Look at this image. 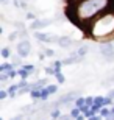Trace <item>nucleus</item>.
<instances>
[{
  "label": "nucleus",
  "instance_id": "aec40b11",
  "mask_svg": "<svg viewBox=\"0 0 114 120\" xmlns=\"http://www.w3.org/2000/svg\"><path fill=\"white\" fill-rule=\"evenodd\" d=\"M55 76H56L58 83H61V84H63V83H64V81H66V78H64V75H63L61 72H58V73H56V75H55Z\"/></svg>",
  "mask_w": 114,
  "mask_h": 120
},
{
  "label": "nucleus",
  "instance_id": "e433bc0d",
  "mask_svg": "<svg viewBox=\"0 0 114 120\" xmlns=\"http://www.w3.org/2000/svg\"><path fill=\"white\" fill-rule=\"evenodd\" d=\"M108 95H110V97H111V98H114V90H111V92H110V94H108Z\"/></svg>",
  "mask_w": 114,
  "mask_h": 120
},
{
  "label": "nucleus",
  "instance_id": "6ab92c4d",
  "mask_svg": "<svg viewBox=\"0 0 114 120\" xmlns=\"http://www.w3.org/2000/svg\"><path fill=\"white\" fill-rule=\"evenodd\" d=\"M50 116H52V119L56 120V119H59V117H61V112L58 111V109H53V111L50 112Z\"/></svg>",
  "mask_w": 114,
  "mask_h": 120
},
{
  "label": "nucleus",
  "instance_id": "a211bd4d",
  "mask_svg": "<svg viewBox=\"0 0 114 120\" xmlns=\"http://www.w3.org/2000/svg\"><path fill=\"white\" fill-rule=\"evenodd\" d=\"M80 114H81V109H80V108H77V106H75L74 109H72V111H70V116L74 117V120L77 119V117H78Z\"/></svg>",
  "mask_w": 114,
  "mask_h": 120
},
{
  "label": "nucleus",
  "instance_id": "412c9836",
  "mask_svg": "<svg viewBox=\"0 0 114 120\" xmlns=\"http://www.w3.org/2000/svg\"><path fill=\"white\" fill-rule=\"evenodd\" d=\"M2 56H3V58H9V56H11L9 49H6V47H5V49H2Z\"/></svg>",
  "mask_w": 114,
  "mask_h": 120
},
{
  "label": "nucleus",
  "instance_id": "4be33fe9",
  "mask_svg": "<svg viewBox=\"0 0 114 120\" xmlns=\"http://www.w3.org/2000/svg\"><path fill=\"white\" fill-rule=\"evenodd\" d=\"M61 66H64V64H63V61H55L53 67L56 69V73H58V72H61Z\"/></svg>",
  "mask_w": 114,
  "mask_h": 120
},
{
  "label": "nucleus",
  "instance_id": "4468645a",
  "mask_svg": "<svg viewBox=\"0 0 114 120\" xmlns=\"http://www.w3.org/2000/svg\"><path fill=\"white\" fill-rule=\"evenodd\" d=\"M98 114H100L102 117H105V119H106V117H110V116H111V109H108L106 106H103V108L100 109V112H98Z\"/></svg>",
  "mask_w": 114,
  "mask_h": 120
},
{
  "label": "nucleus",
  "instance_id": "bb28decb",
  "mask_svg": "<svg viewBox=\"0 0 114 120\" xmlns=\"http://www.w3.org/2000/svg\"><path fill=\"white\" fill-rule=\"evenodd\" d=\"M6 97H8V90H0V100H3Z\"/></svg>",
  "mask_w": 114,
  "mask_h": 120
},
{
  "label": "nucleus",
  "instance_id": "2eb2a0df",
  "mask_svg": "<svg viewBox=\"0 0 114 120\" xmlns=\"http://www.w3.org/2000/svg\"><path fill=\"white\" fill-rule=\"evenodd\" d=\"M88 45H83V47H80V49H78V52H77V55H78V56H80V58H83V56H84V55H86V53H88Z\"/></svg>",
  "mask_w": 114,
  "mask_h": 120
},
{
  "label": "nucleus",
  "instance_id": "f704fd0d",
  "mask_svg": "<svg viewBox=\"0 0 114 120\" xmlns=\"http://www.w3.org/2000/svg\"><path fill=\"white\" fill-rule=\"evenodd\" d=\"M16 36H17V34H16V33H13V34H9V41H13V39H16Z\"/></svg>",
  "mask_w": 114,
  "mask_h": 120
},
{
  "label": "nucleus",
  "instance_id": "7c9ffc66",
  "mask_svg": "<svg viewBox=\"0 0 114 120\" xmlns=\"http://www.w3.org/2000/svg\"><path fill=\"white\" fill-rule=\"evenodd\" d=\"M88 120H102V116H97V114H95V116H92V117H89Z\"/></svg>",
  "mask_w": 114,
  "mask_h": 120
},
{
  "label": "nucleus",
  "instance_id": "cd10ccee",
  "mask_svg": "<svg viewBox=\"0 0 114 120\" xmlns=\"http://www.w3.org/2000/svg\"><path fill=\"white\" fill-rule=\"evenodd\" d=\"M6 73H8V76H9V78H14V76L17 75V72L14 70V69H13V70H9V72H6Z\"/></svg>",
  "mask_w": 114,
  "mask_h": 120
},
{
  "label": "nucleus",
  "instance_id": "2f4dec72",
  "mask_svg": "<svg viewBox=\"0 0 114 120\" xmlns=\"http://www.w3.org/2000/svg\"><path fill=\"white\" fill-rule=\"evenodd\" d=\"M53 55H55L53 50H45V56H53Z\"/></svg>",
  "mask_w": 114,
  "mask_h": 120
},
{
  "label": "nucleus",
  "instance_id": "393cba45",
  "mask_svg": "<svg viewBox=\"0 0 114 120\" xmlns=\"http://www.w3.org/2000/svg\"><path fill=\"white\" fill-rule=\"evenodd\" d=\"M113 100H114V98H111L110 95H108V97H105V106H110V105H113Z\"/></svg>",
  "mask_w": 114,
  "mask_h": 120
},
{
  "label": "nucleus",
  "instance_id": "72a5a7b5",
  "mask_svg": "<svg viewBox=\"0 0 114 120\" xmlns=\"http://www.w3.org/2000/svg\"><path fill=\"white\" fill-rule=\"evenodd\" d=\"M84 119H86V116H81V114H80V116L77 117V119H75V120H84Z\"/></svg>",
  "mask_w": 114,
  "mask_h": 120
},
{
  "label": "nucleus",
  "instance_id": "0eeeda50",
  "mask_svg": "<svg viewBox=\"0 0 114 120\" xmlns=\"http://www.w3.org/2000/svg\"><path fill=\"white\" fill-rule=\"evenodd\" d=\"M58 89V86L56 84H48L45 86V87H42L41 89V92H42V97H41V100H47V97L50 95V94H55Z\"/></svg>",
  "mask_w": 114,
  "mask_h": 120
},
{
  "label": "nucleus",
  "instance_id": "4c0bfd02",
  "mask_svg": "<svg viewBox=\"0 0 114 120\" xmlns=\"http://www.w3.org/2000/svg\"><path fill=\"white\" fill-rule=\"evenodd\" d=\"M111 114H113V116H114V106L111 108Z\"/></svg>",
  "mask_w": 114,
  "mask_h": 120
},
{
  "label": "nucleus",
  "instance_id": "f03ea898",
  "mask_svg": "<svg viewBox=\"0 0 114 120\" xmlns=\"http://www.w3.org/2000/svg\"><path fill=\"white\" fill-rule=\"evenodd\" d=\"M86 33L95 41H108L114 38V8L94 19L88 25Z\"/></svg>",
  "mask_w": 114,
  "mask_h": 120
},
{
  "label": "nucleus",
  "instance_id": "423d86ee",
  "mask_svg": "<svg viewBox=\"0 0 114 120\" xmlns=\"http://www.w3.org/2000/svg\"><path fill=\"white\" fill-rule=\"evenodd\" d=\"M35 38L38 41H41V42H55V39H58V38H55V36L52 34H47V33H41V31H36L35 33Z\"/></svg>",
  "mask_w": 114,
  "mask_h": 120
},
{
  "label": "nucleus",
  "instance_id": "f8f14e48",
  "mask_svg": "<svg viewBox=\"0 0 114 120\" xmlns=\"http://www.w3.org/2000/svg\"><path fill=\"white\" fill-rule=\"evenodd\" d=\"M13 70V64H8V62H3L0 66V73H5V72H9Z\"/></svg>",
  "mask_w": 114,
  "mask_h": 120
},
{
  "label": "nucleus",
  "instance_id": "5701e85b",
  "mask_svg": "<svg viewBox=\"0 0 114 120\" xmlns=\"http://www.w3.org/2000/svg\"><path fill=\"white\" fill-rule=\"evenodd\" d=\"M45 73H48V75H56V69L55 67H47L45 69Z\"/></svg>",
  "mask_w": 114,
  "mask_h": 120
},
{
  "label": "nucleus",
  "instance_id": "f3484780",
  "mask_svg": "<svg viewBox=\"0 0 114 120\" xmlns=\"http://www.w3.org/2000/svg\"><path fill=\"white\" fill-rule=\"evenodd\" d=\"M30 94H31V97L35 98V100H38V98L42 97V92H41V89H33Z\"/></svg>",
  "mask_w": 114,
  "mask_h": 120
},
{
  "label": "nucleus",
  "instance_id": "c756f323",
  "mask_svg": "<svg viewBox=\"0 0 114 120\" xmlns=\"http://www.w3.org/2000/svg\"><path fill=\"white\" fill-rule=\"evenodd\" d=\"M59 119H61V120H72V119H74V117H72V116H70V114H69V116H61V117H59Z\"/></svg>",
  "mask_w": 114,
  "mask_h": 120
},
{
  "label": "nucleus",
  "instance_id": "c85d7f7f",
  "mask_svg": "<svg viewBox=\"0 0 114 120\" xmlns=\"http://www.w3.org/2000/svg\"><path fill=\"white\" fill-rule=\"evenodd\" d=\"M8 78H9V76H8V73H6V72L0 75V80H2V81H6V80H8Z\"/></svg>",
  "mask_w": 114,
  "mask_h": 120
},
{
  "label": "nucleus",
  "instance_id": "c9c22d12",
  "mask_svg": "<svg viewBox=\"0 0 114 120\" xmlns=\"http://www.w3.org/2000/svg\"><path fill=\"white\" fill-rule=\"evenodd\" d=\"M11 120H22V116H16L14 119H11Z\"/></svg>",
  "mask_w": 114,
  "mask_h": 120
},
{
  "label": "nucleus",
  "instance_id": "6e6552de",
  "mask_svg": "<svg viewBox=\"0 0 114 120\" xmlns=\"http://www.w3.org/2000/svg\"><path fill=\"white\" fill-rule=\"evenodd\" d=\"M50 22L52 20H48V19H44V20H35V22L31 23V28L33 30H38V28H44V27H47V25H50Z\"/></svg>",
  "mask_w": 114,
  "mask_h": 120
},
{
  "label": "nucleus",
  "instance_id": "f257e3e1",
  "mask_svg": "<svg viewBox=\"0 0 114 120\" xmlns=\"http://www.w3.org/2000/svg\"><path fill=\"white\" fill-rule=\"evenodd\" d=\"M114 8V0H74L66 8L67 17L81 30H88V25L108 9Z\"/></svg>",
  "mask_w": 114,
  "mask_h": 120
},
{
  "label": "nucleus",
  "instance_id": "1a4fd4ad",
  "mask_svg": "<svg viewBox=\"0 0 114 120\" xmlns=\"http://www.w3.org/2000/svg\"><path fill=\"white\" fill-rule=\"evenodd\" d=\"M56 42L59 44V47H63V49H67V47L72 45V41H70V38H67V36H64V38H58Z\"/></svg>",
  "mask_w": 114,
  "mask_h": 120
},
{
  "label": "nucleus",
  "instance_id": "b1692460",
  "mask_svg": "<svg viewBox=\"0 0 114 120\" xmlns=\"http://www.w3.org/2000/svg\"><path fill=\"white\" fill-rule=\"evenodd\" d=\"M94 98H95V97H86V106L91 108L92 105H94Z\"/></svg>",
  "mask_w": 114,
  "mask_h": 120
},
{
  "label": "nucleus",
  "instance_id": "ddd939ff",
  "mask_svg": "<svg viewBox=\"0 0 114 120\" xmlns=\"http://www.w3.org/2000/svg\"><path fill=\"white\" fill-rule=\"evenodd\" d=\"M84 105H86V98L78 97L77 100H75V106H77V108H80V109H81V108H83Z\"/></svg>",
  "mask_w": 114,
  "mask_h": 120
},
{
  "label": "nucleus",
  "instance_id": "39448f33",
  "mask_svg": "<svg viewBox=\"0 0 114 120\" xmlns=\"http://www.w3.org/2000/svg\"><path fill=\"white\" fill-rule=\"evenodd\" d=\"M77 98H78V92H69V94H66V95H63L58 103H61V105H69V103H75Z\"/></svg>",
  "mask_w": 114,
  "mask_h": 120
},
{
  "label": "nucleus",
  "instance_id": "a878e982",
  "mask_svg": "<svg viewBox=\"0 0 114 120\" xmlns=\"http://www.w3.org/2000/svg\"><path fill=\"white\" fill-rule=\"evenodd\" d=\"M25 70H28V72H33L35 70V67H33V64H25V66H22Z\"/></svg>",
  "mask_w": 114,
  "mask_h": 120
},
{
  "label": "nucleus",
  "instance_id": "473e14b6",
  "mask_svg": "<svg viewBox=\"0 0 114 120\" xmlns=\"http://www.w3.org/2000/svg\"><path fill=\"white\" fill-rule=\"evenodd\" d=\"M27 17H28V19H31V20H35V19H36V16H35V14H31V13H28V14H27Z\"/></svg>",
  "mask_w": 114,
  "mask_h": 120
},
{
  "label": "nucleus",
  "instance_id": "dca6fc26",
  "mask_svg": "<svg viewBox=\"0 0 114 120\" xmlns=\"http://www.w3.org/2000/svg\"><path fill=\"white\" fill-rule=\"evenodd\" d=\"M28 73H30V72H28V70H25L24 67L17 70V75H20V78H22V80H27V78H28Z\"/></svg>",
  "mask_w": 114,
  "mask_h": 120
},
{
  "label": "nucleus",
  "instance_id": "7ed1b4c3",
  "mask_svg": "<svg viewBox=\"0 0 114 120\" xmlns=\"http://www.w3.org/2000/svg\"><path fill=\"white\" fill-rule=\"evenodd\" d=\"M30 50H31V45L30 42L27 39L20 41L17 44V55H19V58H25V56H28L30 55Z\"/></svg>",
  "mask_w": 114,
  "mask_h": 120
},
{
  "label": "nucleus",
  "instance_id": "9d476101",
  "mask_svg": "<svg viewBox=\"0 0 114 120\" xmlns=\"http://www.w3.org/2000/svg\"><path fill=\"white\" fill-rule=\"evenodd\" d=\"M19 86L17 84H13V86H9V87H8V89H6V90H8V95H9V97H16V94H19Z\"/></svg>",
  "mask_w": 114,
  "mask_h": 120
},
{
  "label": "nucleus",
  "instance_id": "20e7f679",
  "mask_svg": "<svg viewBox=\"0 0 114 120\" xmlns=\"http://www.w3.org/2000/svg\"><path fill=\"white\" fill-rule=\"evenodd\" d=\"M100 53L103 58H106L108 61L114 59V45L113 44H103L100 47Z\"/></svg>",
  "mask_w": 114,
  "mask_h": 120
},
{
  "label": "nucleus",
  "instance_id": "9b49d317",
  "mask_svg": "<svg viewBox=\"0 0 114 120\" xmlns=\"http://www.w3.org/2000/svg\"><path fill=\"white\" fill-rule=\"evenodd\" d=\"M94 105L102 109V108L105 106V97H95V98H94Z\"/></svg>",
  "mask_w": 114,
  "mask_h": 120
}]
</instances>
